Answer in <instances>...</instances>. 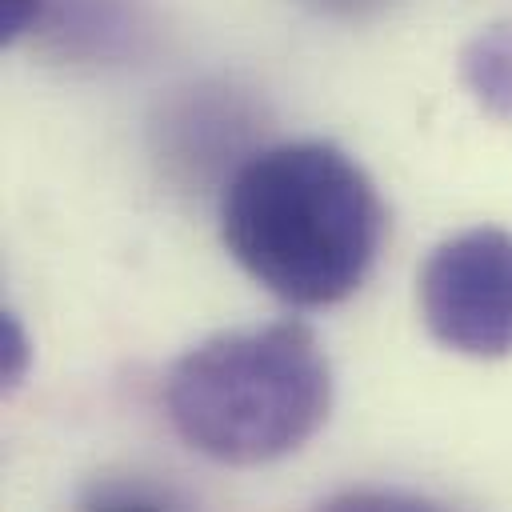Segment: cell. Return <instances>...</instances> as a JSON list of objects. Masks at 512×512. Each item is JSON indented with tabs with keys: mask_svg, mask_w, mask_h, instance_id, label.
<instances>
[{
	"mask_svg": "<svg viewBox=\"0 0 512 512\" xmlns=\"http://www.w3.org/2000/svg\"><path fill=\"white\" fill-rule=\"evenodd\" d=\"M228 256L292 308L348 300L384 244V204L368 172L324 140L256 152L220 196Z\"/></svg>",
	"mask_w": 512,
	"mask_h": 512,
	"instance_id": "6da1fadb",
	"label": "cell"
},
{
	"mask_svg": "<svg viewBox=\"0 0 512 512\" xmlns=\"http://www.w3.org/2000/svg\"><path fill=\"white\" fill-rule=\"evenodd\" d=\"M460 84L492 120L512 124V20L480 28L460 48Z\"/></svg>",
	"mask_w": 512,
	"mask_h": 512,
	"instance_id": "277c9868",
	"label": "cell"
},
{
	"mask_svg": "<svg viewBox=\"0 0 512 512\" xmlns=\"http://www.w3.org/2000/svg\"><path fill=\"white\" fill-rule=\"evenodd\" d=\"M40 8H44V0H4L0 4V40L4 44L20 40L40 20Z\"/></svg>",
	"mask_w": 512,
	"mask_h": 512,
	"instance_id": "5b68a950",
	"label": "cell"
},
{
	"mask_svg": "<svg viewBox=\"0 0 512 512\" xmlns=\"http://www.w3.org/2000/svg\"><path fill=\"white\" fill-rule=\"evenodd\" d=\"M164 408L176 436L216 464H272L304 448L332 408V368L300 320L236 328L188 348Z\"/></svg>",
	"mask_w": 512,
	"mask_h": 512,
	"instance_id": "7a4b0ae2",
	"label": "cell"
},
{
	"mask_svg": "<svg viewBox=\"0 0 512 512\" xmlns=\"http://www.w3.org/2000/svg\"><path fill=\"white\" fill-rule=\"evenodd\" d=\"M420 316L428 332L476 360L512 352V232L468 228L432 248L420 268Z\"/></svg>",
	"mask_w": 512,
	"mask_h": 512,
	"instance_id": "3957f363",
	"label": "cell"
},
{
	"mask_svg": "<svg viewBox=\"0 0 512 512\" xmlns=\"http://www.w3.org/2000/svg\"><path fill=\"white\" fill-rule=\"evenodd\" d=\"M312 4H320V8H328V12H360L368 0H312Z\"/></svg>",
	"mask_w": 512,
	"mask_h": 512,
	"instance_id": "8992f818",
	"label": "cell"
}]
</instances>
